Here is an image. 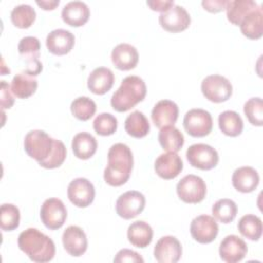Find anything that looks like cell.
Returning a JSON list of instances; mask_svg holds the SVG:
<instances>
[{
    "label": "cell",
    "mask_w": 263,
    "mask_h": 263,
    "mask_svg": "<svg viewBox=\"0 0 263 263\" xmlns=\"http://www.w3.org/2000/svg\"><path fill=\"white\" fill-rule=\"evenodd\" d=\"M134 157L129 147L123 143L112 145L108 151V164L104 171L105 182L113 187L125 184L132 174Z\"/></svg>",
    "instance_id": "1"
},
{
    "label": "cell",
    "mask_w": 263,
    "mask_h": 263,
    "mask_svg": "<svg viewBox=\"0 0 263 263\" xmlns=\"http://www.w3.org/2000/svg\"><path fill=\"white\" fill-rule=\"evenodd\" d=\"M17 246L31 261L36 263L49 262L55 255L53 240L36 228L22 231L17 238Z\"/></svg>",
    "instance_id": "2"
},
{
    "label": "cell",
    "mask_w": 263,
    "mask_h": 263,
    "mask_svg": "<svg viewBox=\"0 0 263 263\" xmlns=\"http://www.w3.org/2000/svg\"><path fill=\"white\" fill-rule=\"evenodd\" d=\"M147 93V87L142 78L130 75L125 77L111 98V106L117 112H126L142 102Z\"/></svg>",
    "instance_id": "3"
},
{
    "label": "cell",
    "mask_w": 263,
    "mask_h": 263,
    "mask_svg": "<svg viewBox=\"0 0 263 263\" xmlns=\"http://www.w3.org/2000/svg\"><path fill=\"white\" fill-rule=\"evenodd\" d=\"M53 139L50 138L44 130L35 129L29 132L25 136L24 148L26 153L40 162L46 159L52 151Z\"/></svg>",
    "instance_id": "4"
},
{
    "label": "cell",
    "mask_w": 263,
    "mask_h": 263,
    "mask_svg": "<svg viewBox=\"0 0 263 263\" xmlns=\"http://www.w3.org/2000/svg\"><path fill=\"white\" fill-rule=\"evenodd\" d=\"M40 41L34 36H26L21 39L17 45L18 53L26 63L25 72L31 76H37L42 71V64L39 61Z\"/></svg>",
    "instance_id": "5"
},
{
    "label": "cell",
    "mask_w": 263,
    "mask_h": 263,
    "mask_svg": "<svg viewBox=\"0 0 263 263\" xmlns=\"http://www.w3.org/2000/svg\"><path fill=\"white\" fill-rule=\"evenodd\" d=\"M201 92L213 103H223L230 99L232 85L230 81L221 75L213 74L206 76L201 82Z\"/></svg>",
    "instance_id": "6"
},
{
    "label": "cell",
    "mask_w": 263,
    "mask_h": 263,
    "mask_svg": "<svg viewBox=\"0 0 263 263\" xmlns=\"http://www.w3.org/2000/svg\"><path fill=\"white\" fill-rule=\"evenodd\" d=\"M183 125L187 134L194 138L208 136L213 129V118L210 112L200 108L189 110L183 119Z\"/></svg>",
    "instance_id": "7"
},
{
    "label": "cell",
    "mask_w": 263,
    "mask_h": 263,
    "mask_svg": "<svg viewBox=\"0 0 263 263\" xmlns=\"http://www.w3.org/2000/svg\"><path fill=\"white\" fill-rule=\"evenodd\" d=\"M177 194L186 203H198L206 194L204 181L196 175H186L177 184Z\"/></svg>",
    "instance_id": "8"
},
{
    "label": "cell",
    "mask_w": 263,
    "mask_h": 263,
    "mask_svg": "<svg viewBox=\"0 0 263 263\" xmlns=\"http://www.w3.org/2000/svg\"><path fill=\"white\" fill-rule=\"evenodd\" d=\"M188 162L196 168L210 171L219 162V155L215 148L208 144H193L186 151Z\"/></svg>",
    "instance_id": "9"
},
{
    "label": "cell",
    "mask_w": 263,
    "mask_h": 263,
    "mask_svg": "<svg viewBox=\"0 0 263 263\" xmlns=\"http://www.w3.org/2000/svg\"><path fill=\"white\" fill-rule=\"evenodd\" d=\"M40 219L50 230L61 228L67 219V209L64 202L57 197L45 199L40 209Z\"/></svg>",
    "instance_id": "10"
},
{
    "label": "cell",
    "mask_w": 263,
    "mask_h": 263,
    "mask_svg": "<svg viewBox=\"0 0 263 263\" xmlns=\"http://www.w3.org/2000/svg\"><path fill=\"white\" fill-rule=\"evenodd\" d=\"M145 196L136 190H129L121 194L115 204L116 213L119 217L129 220L137 217L145 209Z\"/></svg>",
    "instance_id": "11"
},
{
    "label": "cell",
    "mask_w": 263,
    "mask_h": 263,
    "mask_svg": "<svg viewBox=\"0 0 263 263\" xmlns=\"http://www.w3.org/2000/svg\"><path fill=\"white\" fill-rule=\"evenodd\" d=\"M67 194L69 200L78 208H86L95 199L96 190L92 183L86 178H76L70 182Z\"/></svg>",
    "instance_id": "12"
},
{
    "label": "cell",
    "mask_w": 263,
    "mask_h": 263,
    "mask_svg": "<svg viewBox=\"0 0 263 263\" xmlns=\"http://www.w3.org/2000/svg\"><path fill=\"white\" fill-rule=\"evenodd\" d=\"M158 21L161 28L165 31L171 33H179L189 27L191 17L183 6L175 4L166 11L161 12Z\"/></svg>",
    "instance_id": "13"
},
{
    "label": "cell",
    "mask_w": 263,
    "mask_h": 263,
    "mask_svg": "<svg viewBox=\"0 0 263 263\" xmlns=\"http://www.w3.org/2000/svg\"><path fill=\"white\" fill-rule=\"evenodd\" d=\"M219 226L214 217L199 215L190 224V233L194 240L199 243H210L218 235Z\"/></svg>",
    "instance_id": "14"
},
{
    "label": "cell",
    "mask_w": 263,
    "mask_h": 263,
    "mask_svg": "<svg viewBox=\"0 0 263 263\" xmlns=\"http://www.w3.org/2000/svg\"><path fill=\"white\" fill-rule=\"evenodd\" d=\"M153 254L159 263H176L182 256L181 242L175 236H162L156 242Z\"/></svg>",
    "instance_id": "15"
},
{
    "label": "cell",
    "mask_w": 263,
    "mask_h": 263,
    "mask_svg": "<svg viewBox=\"0 0 263 263\" xmlns=\"http://www.w3.org/2000/svg\"><path fill=\"white\" fill-rule=\"evenodd\" d=\"M247 253V243L242 238L234 234L225 236L219 247L220 258L227 263H237L241 261Z\"/></svg>",
    "instance_id": "16"
},
{
    "label": "cell",
    "mask_w": 263,
    "mask_h": 263,
    "mask_svg": "<svg viewBox=\"0 0 263 263\" xmlns=\"http://www.w3.org/2000/svg\"><path fill=\"white\" fill-rule=\"evenodd\" d=\"M62 241L66 252L73 257H80L87 250L86 234L82 228L76 225H71L65 229Z\"/></svg>",
    "instance_id": "17"
},
{
    "label": "cell",
    "mask_w": 263,
    "mask_h": 263,
    "mask_svg": "<svg viewBox=\"0 0 263 263\" xmlns=\"http://www.w3.org/2000/svg\"><path fill=\"white\" fill-rule=\"evenodd\" d=\"M179 116L178 105L171 100H161L157 102L151 112V118L154 125L158 128L174 125Z\"/></svg>",
    "instance_id": "18"
},
{
    "label": "cell",
    "mask_w": 263,
    "mask_h": 263,
    "mask_svg": "<svg viewBox=\"0 0 263 263\" xmlns=\"http://www.w3.org/2000/svg\"><path fill=\"white\" fill-rule=\"evenodd\" d=\"M155 173L164 180L175 179L183 170V161L176 152L160 154L154 162Z\"/></svg>",
    "instance_id": "19"
},
{
    "label": "cell",
    "mask_w": 263,
    "mask_h": 263,
    "mask_svg": "<svg viewBox=\"0 0 263 263\" xmlns=\"http://www.w3.org/2000/svg\"><path fill=\"white\" fill-rule=\"evenodd\" d=\"M75 44L74 35L65 29H55L46 37V47L54 55L69 53Z\"/></svg>",
    "instance_id": "20"
},
{
    "label": "cell",
    "mask_w": 263,
    "mask_h": 263,
    "mask_svg": "<svg viewBox=\"0 0 263 263\" xmlns=\"http://www.w3.org/2000/svg\"><path fill=\"white\" fill-rule=\"evenodd\" d=\"M113 65L121 71L134 69L139 62V53L135 46L128 43H120L116 45L111 52Z\"/></svg>",
    "instance_id": "21"
},
{
    "label": "cell",
    "mask_w": 263,
    "mask_h": 263,
    "mask_svg": "<svg viewBox=\"0 0 263 263\" xmlns=\"http://www.w3.org/2000/svg\"><path fill=\"white\" fill-rule=\"evenodd\" d=\"M61 14L64 23L67 25L81 27L87 23L90 11L86 3L82 1H71L63 7Z\"/></svg>",
    "instance_id": "22"
},
{
    "label": "cell",
    "mask_w": 263,
    "mask_h": 263,
    "mask_svg": "<svg viewBox=\"0 0 263 263\" xmlns=\"http://www.w3.org/2000/svg\"><path fill=\"white\" fill-rule=\"evenodd\" d=\"M114 84V74L106 67H99L92 70L87 78V87L95 95H105Z\"/></svg>",
    "instance_id": "23"
},
{
    "label": "cell",
    "mask_w": 263,
    "mask_h": 263,
    "mask_svg": "<svg viewBox=\"0 0 263 263\" xmlns=\"http://www.w3.org/2000/svg\"><path fill=\"white\" fill-rule=\"evenodd\" d=\"M259 181V174L252 166H240L236 168L232 175L233 187L242 193L254 191L257 188Z\"/></svg>",
    "instance_id": "24"
},
{
    "label": "cell",
    "mask_w": 263,
    "mask_h": 263,
    "mask_svg": "<svg viewBox=\"0 0 263 263\" xmlns=\"http://www.w3.org/2000/svg\"><path fill=\"white\" fill-rule=\"evenodd\" d=\"M243 36L249 39L257 40L263 34V11L260 5L250 11L239 24Z\"/></svg>",
    "instance_id": "25"
},
{
    "label": "cell",
    "mask_w": 263,
    "mask_h": 263,
    "mask_svg": "<svg viewBox=\"0 0 263 263\" xmlns=\"http://www.w3.org/2000/svg\"><path fill=\"white\" fill-rule=\"evenodd\" d=\"M127 238L134 247L144 249L152 241V227L145 221L133 222L127 228Z\"/></svg>",
    "instance_id": "26"
},
{
    "label": "cell",
    "mask_w": 263,
    "mask_h": 263,
    "mask_svg": "<svg viewBox=\"0 0 263 263\" xmlns=\"http://www.w3.org/2000/svg\"><path fill=\"white\" fill-rule=\"evenodd\" d=\"M98 143L96 138L85 132L78 133L72 140V150L79 159H88L97 152Z\"/></svg>",
    "instance_id": "27"
},
{
    "label": "cell",
    "mask_w": 263,
    "mask_h": 263,
    "mask_svg": "<svg viewBox=\"0 0 263 263\" xmlns=\"http://www.w3.org/2000/svg\"><path fill=\"white\" fill-rule=\"evenodd\" d=\"M158 141L163 150L177 153L184 145V136L174 125H167L160 128L158 133Z\"/></svg>",
    "instance_id": "28"
},
{
    "label": "cell",
    "mask_w": 263,
    "mask_h": 263,
    "mask_svg": "<svg viewBox=\"0 0 263 263\" xmlns=\"http://www.w3.org/2000/svg\"><path fill=\"white\" fill-rule=\"evenodd\" d=\"M38 86L37 80L26 72L16 74L11 81V91L18 99H28L35 93Z\"/></svg>",
    "instance_id": "29"
},
{
    "label": "cell",
    "mask_w": 263,
    "mask_h": 263,
    "mask_svg": "<svg viewBox=\"0 0 263 263\" xmlns=\"http://www.w3.org/2000/svg\"><path fill=\"white\" fill-rule=\"evenodd\" d=\"M218 123L221 132L229 137H237L243 128V121L240 115L232 110L222 112L218 117Z\"/></svg>",
    "instance_id": "30"
},
{
    "label": "cell",
    "mask_w": 263,
    "mask_h": 263,
    "mask_svg": "<svg viewBox=\"0 0 263 263\" xmlns=\"http://www.w3.org/2000/svg\"><path fill=\"white\" fill-rule=\"evenodd\" d=\"M125 132L133 138H143L148 135L150 130V123L147 117L141 111L132 112L124 121Z\"/></svg>",
    "instance_id": "31"
},
{
    "label": "cell",
    "mask_w": 263,
    "mask_h": 263,
    "mask_svg": "<svg viewBox=\"0 0 263 263\" xmlns=\"http://www.w3.org/2000/svg\"><path fill=\"white\" fill-rule=\"evenodd\" d=\"M258 4L253 0H230L227 1L226 5V15L228 21L239 26L241 20L253 9H255Z\"/></svg>",
    "instance_id": "32"
},
{
    "label": "cell",
    "mask_w": 263,
    "mask_h": 263,
    "mask_svg": "<svg viewBox=\"0 0 263 263\" xmlns=\"http://www.w3.org/2000/svg\"><path fill=\"white\" fill-rule=\"evenodd\" d=\"M238 231L250 240H259L262 235V221L261 219L252 214L242 216L237 224Z\"/></svg>",
    "instance_id": "33"
},
{
    "label": "cell",
    "mask_w": 263,
    "mask_h": 263,
    "mask_svg": "<svg viewBox=\"0 0 263 263\" xmlns=\"http://www.w3.org/2000/svg\"><path fill=\"white\" fill-rule=\"evenodd\" d=\"M212 214L215 219L221 223L228 224L234 220L237 214L236 203L229 198L217 200L212 206Z\"/></svg>",
    "instance_id": "34"
},
{
    "label": "cell",
    "mask_w": 263,
    "mask_h": 263,
    "mask_svg": "<svg viewBox=\"0 0 263 263\" xmlns=\"http://www.w3.org/2000/svg\"><path fill=\"white\" fill-rule=\"evenodd\" d=\"M10 20L15 27L20 29H28L36 20V11L29 4H20L11 10Z\"/></svg>",
    "instance_id": "35"
},
{
    "label": "cell",
    "mask_w": 263,
    "mask_h": 263,
    "mask_svg": "<svg viewBox=\"0 0 263 263\" xmlns=\"http://www.w3.org/2000/svg\"><path fill=\"white\" fill-rule=\"evenodd\" d=\"M70 109L74 117L79 120L86 121L95 115L97 111V105L88 97H78L71 103Z\"/></svg>",
    "instance_id": "36"
},
{
    "label": "cell",
    "mask_w": 263,
    "mask_h": 263,
    "mask_svg": "<svg viewBox=\"0 0 263 263\" xmlns=\"http://www.w3.org/2000/svg\"><path fill=\"white\" fill-rule=\"evenodd\" d=\"M21 214L16 205L3 203L0 209V226L4 231H12L20 225Z\"/></svg>",
    "instance_id": "37"
},
{
    "label": "cell",
    "mask_w": 263,
    "mask_h": 263,
    "mask_svg": "<svg viewBox=\"0 0 263 263\" xmlns=\"http://www.w3.org/2000/svg\"><path fill=\"white\" fill-rule=\"evenodd\" d=\"M66 156H67V149L64 143L60 140L53 139V147H52L51 153L46 159L38 163L40 166L44 168H48V170L57 168L63 164V162L66 159Z\"/></svg>",
    "instance_id": "38"
},
{
    "label": "cell",
    "mask_w": 263,
    "mask_h": 263,
    "mask_svg": "<svg viewBox=\"0 0 263 263\" xmlns=\"http://www.w3.org/2000/svg\"><path fill=\"white\" fill-rule=\"evenodd\" d=\"M243 112L249 122L256 126L263 124V102L261 98H251L243 105Z\"/></svg>",
    "instance_id": "39"
},
{
    "label": "cell",
    "mask_w": 263,
    "mask_h": 263,
    "mask_svg": "<svg viewBox=\"0 0 263 263\" xmlns=\"http://www.w3.org/2000/svg\"><path fill=\"white\" fill-rule=\"evenodd\" d=\"M92 126L95 132L100 136H111L117 129V119L110 113L99 114L93 122Z\"/></svg>",
    "instance_id": "40"
},
{
    "label": "cell",
    "mask_w": 263,
    "mask_h": 263,
    "mask_svg": "<svg viewBox=\"0 0 263 263\" xmlns=\"http://www.w3.org/2000/svg\"><path fill=\"white\" fill-rule=\"evenodd\" d=\"M115 263H125V262H133V263H143V257L135 251L129 249H122L120 250L113 260Z\"/></svg>",
    "instance_id": "41"
},
{
    "label": "cell",
    "mask_w": 263,
    "mask_h": 263,
    "mask_svg": "<svg viewBox=\"0 0 263 263\" xmlns=\"http://www.w3.org/2000/svg\"><path fill=\"white\" fill-rule=\"evenodd\" d=\"M11 87L9 84L2 80L1 81V86H0V99H1V108L2 110L4 109H10L13 104H14V99L11 95Z\"/></svg>",
    "instance_id": "42"
},
{
    "label": "cell",
    "mask_w": 263,
    "mask_h": 263,
    "mask_svg": "<svg viewBox=\"0 0 263 263\" xmlns=\"http://www.w3.org/2000/svg\"><path fill=\"white\" fill-rule=\"evenodd\" d=\"M203 8L210 12H220L226 9L227 1L226 0H203L201 2Z\"/></svg>",
    "instance_id": "43"
},
{
    "label": "cell",
    "mask_w": 263,
    "mask_h": 263,
    "mask_svg": "<svg viewBox=\"0 0 263 263\" xmlns=\"http://www.w3.org/2000/svg\"><path fill=\"white\" fill-rule=\"evenodd\" d=\"M147 5L154 11L164 12L170 9L172 6L175 5L174 1L171 0H154V1H147Z\"/></svg>",
    "instance_id": "44"
},
{
    "label": "cell",
    "mask_w": 263,
    "mask_h": 263,
    "mask_svg": "<svg viewBox=\"0 0 263 263\" xmlns=\"http://www.w3.org/2000/svg\"><path fill=\"white\" fill-rule=\"evenodd\" d=\"M37 5H39L44 10H52L54 9L59 4V0H52V1H36Z\"/></svg>",
    "instance_id": "45"
}]
</instances>
